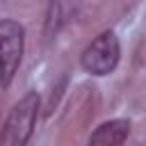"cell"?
Segmentation results:
<instances>
[{
	"label": "cell",
	"instance_id": "1",
	"mask_svg": "<svg viewBox=\"0 0 146 146\" xmlns=\"http://www.w3.org/2000/svg\"><path fill=\"white\" fill-rule=\"evenodd\" d=\"M39 119V96L36 91H27L9 112L2 135H0V144L2 146H25L34 132Z\"/></svg>",
	"mask_w": 146,
	"mask_h": 146
},
{
	"label": "cell",
	"instance_id": "2",
	"mask_svg": "<svg viewBox=\"0 0 146 146\" xmlns=\"http://www.w3.org/2000/svg\"><path fill=\"white\" fill-rule=\"evenodd\" d=\"M25 52V27L14 21H0V87L7 89L16 78Z\"/></svg>",
	"mask_w": 146,
	"mask_h": 146
},
{
	"label": "cell",
	"instance_id": "3",
	"mask_svg": "<svg viewBox=\"0 0 146 146\" xmlns=\"http://www.w3.org/2000/svg\"><path fill=\"white\" fill-rule=\"evenodd\" d=\"M121 59V43H119V36L112 32V30H105L100 32L80 55V66L84 68V73L89 75H96V78H103V75H110L116 64Z\"/></svg>",
	"mask_w": 146,
	"mask_h": 146
},
{
	"label": "cell",
	"instance_id": "4",
	"mask_svg": "<svg viewBox=\"0 0 146 146\" xmlns=\"http://www.w3.org/2000/svg\"><path fill=\"white\" fill-rule=\"evenodd\" d=\"M80 14V0H48L46 18H43V34L48 39L57 36L68 23L75 21Z\"/></svg>",
	"mask_w": 146,
	"mask_h": 146
},
{
	"label": "cell",
	"instance_id": "5",
	"mask_svg": "<svg viewBox=\"0 0 146 146\" xmlns=\"http://www.w3.org/2000/svg\"><path fill=\"white\" fill-rule=\"evenodd\" d=\"M130 137V121L128 119H112L100 123L91 137L87 146H123Z\"/></svg>",
	"mask_w": 146,
	"mask_h": 146
}]
</instances>
